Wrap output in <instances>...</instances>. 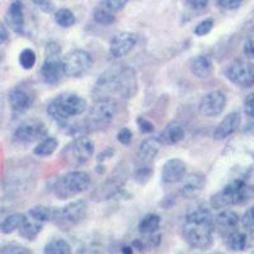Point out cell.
Returning <instances> with one entry per match:
<instances>
[{
    "label": "cell",
    "mask_w": 254,
    "mask_h": 254,
    "mask_svg": "<svg viewBox=\"0 0 254 254\" xmlns=\"http://www.w3.org/2000/svg\"><path fill=\"white\" fill-rule=\"evenodd\" d=\"M55 22L63 28H69L75 24L76 18L70 9L61 8L55 13Z\"/></svg>",
    "instance_id": "obj_31"
},
{
    "label": "cell",
    "mask_w": 254,
    "mask_h": 254,
    "mask_svg": "<svg viewBox=\"0 0 254 254\" xmlns=\"http://www.w3.org/2000/svg\"><path fill=\"white\" fill-rule=\"evenodd\" d=\"M137 92L135 70L128 66H115L99 76L93 89L97 101L130 99Z\"/></svg>",
    "instance_id": "obj_1"
},
{
    "label": "cell",
    "mask_w": 254,
    "mask_h": 254,
    "mask_svg": "<svg viewBox=\"0 0 254 254\" xmlns=\"http://www.w3.org/2000/svg\"><path fill=\"white\" fill-rule=\"evenodd\" d=\"M113 155H115V150H113L112 147H108V149H106V150H104V151H102V153L99 154L98 158H97V159H98L99 163H102V162H104L106 159L112 158Z\"/></svg>",
    "instance_id": "obj_48"
},
{
    "label": "cell",
    "mask_w": 254,
    "mask_h": 254,
    "mask_svg": "<svg viewBox=\"0 0 254 254\" xmlns=\"http://www.w3.org/2000/svg\"><path fill=\"white\" fill-rule=\"evenodd\" d=\"M116 115L115 101H98L88 112L85 128L88 131L103 130L111 125Z\"/></svg>",
    "instance_id": "obj_7"
},
{
    "label": "cell",
    "mask_w": 254,
    "mask_h": 254,
    "mask_svg": "<svg viewBox=\"0 0 254 254\" xmlns=\"http://www.w3.org/2000/svg\"><path fill=\"white\" fill-rule=\"evenodd\" d=\"M214 70V65H212V60L205 55H199L192 60L190 63V71L196 78L206 79L212 74Z\"/></svg>",
    "instance_id": "obj_23"
},
{
    "label": "cell",
    "mask_w": 254,
    "mask_h": 254,
    "mask_svg": "<svg viewBox=\"0 0 254 254\" xmlns=\"http://www.w3.org/2000/svg\"><path fill=\"white\" fill-rule=\"evenodd\" d=\"M244 55L248 59H254V40H248L243 49Z\"/></svg>",
    "instance_id": "obj_45"
},
{
    "label": "cell",
    "mask_w": 254,
    "mask_h": 254,
    "mask_svg": "<svg viewBox=\"0 0 254 254\" xmlns=\"http://www.w3.org/2000/svg\"><path fill=\"white\" fill-rule=\"evenodd\" d=\"M87 202L83 199H78V201L67 203L64 207L52 210L51 221L61 230H70L83 221L87 215Z\"/></svg>",
    "instance_id": "obj_6"
},
{
    "label": "cell",
    "mask_w": 254,
    "mask_h": 254,
    "mask_svg": "<svg viewBox=\"0 0 254 254\" xmlns=\"http://www.w3.org/2000/svg\"><path fill=\"white\" fill-rule=\"evenodd\" d=\"M136 122H137V125H139V128L142 133H151L154 132V130H155L153 122L144 119V117H139V119L136 120Z\"/></svg>",
    "instance_id": "obj_40"
},
{
    "label": "cell",
    "mask_w": 254,
    "mask_h": 254,
    "mask_svg": "<svg viewBox=\"0 0 254 254\" xmlns=\"http://www.w3.org/2000/svg\"><path fill=\"white\" fill-rule=\"evenodd\" d=\"M137 44V35L133 32H121L112 38L110 45L111 55L115 59H121L130 54Z\"/></svg>",
    "instance_id": "obj_14"
},
{
    "label": "cell",
    "mask_w": 254,
    "mask_h": 254,
    "mask_svg": "<svg viewBox=\"0 0 254 254\" xmlns=\"http://www.w3.org/2000/svg\"><path fill=\"white\" fill-rule=\"evenodd\" d=\"M185 136L186 131L182 125L178 124V122H171V124L165 126V128L159 136V139L163 142V145H173L182 141L185 139Z\"/></svg>",
    "instance_id": "obj_22"
},
{
    "label": "cell",
    "mask_w": 254,
    "mask_h": 254,
    "mask_svg": "<svg viewBox=\"0 0 254 254\" xmlns=\"http://www.w3.org/2000/svg\"><path fill=\"white\" fill-rule=\"evenodd\" d=\"M33 98L32 95L23 88H15L9 94V103L14 112L22 113L31 107Z\"/></svg>",
    "instance_id": "obj_21"
},
{
    "label": "cell",
    "mask_w": 254,
    "mask_h": 254,
    "mask_svg": "<svg viewBox=\"0 0 254 254\" xmlns=\"http://www.w3.org/2000/svg\"><path fill=\"white\" fill-rule=\"evenodd\" d=\"M6 26L12 29L15 33L23 35L24 32V14H23V5L20 1H13L9 5L5 14Z\"/></svg>",
    "instance_id": "obj_17"
},
{
    "label": "cell",
    "mask_w": 254,
    "mask_h": 254,
    "mask_svg": "<svg viewBox=\"0 0 254 254\" xmlns=\"http://www.w3.org/2000/svg\"><path fill=\"white\" fill-rule=\"evenodd\" d=\"M8 40V31L3 23H0V45L4 44Z\"/></svg>",
    "instance_id": "obj_49"
},
{
    "label": "cell",
    "mask_w": 254,
    "mask_h": 254,
    "mask_svg": "<svg viewBox=\"0 0 254 254\" xmlns=\"http://www.w3.org/2000/svg\"><path fill=\"white\" fill-rule=\"evenodd\" d=\"M31 217H33V219L38 220V221H42L45 224V222L50 221L51 220V215H52V210L49 207H45V206H33L32 208H29L28 214Z\"/></svg>",
    "instance_id": "obj_33"
},
{
    "label": "cell",
    "mask_w": 254,
    "mask_h": 254,
    "mask_svg": "<svg viewBox=\"0 0 254 254\" xmlns=\"http://www.w3.org/2000/svg\"><path fill=\"white\" fill-rule=\"evenodd\" d=\"M186 173H187V165L183 160L178 158L169 159L163 165L162 179L163 182L168 185H174V183L182 182Z\"/></svg>",
    "instance_id": "obj_15"
},
{
    "label": "cell",
    "mask_w": 254,
    "mask_h": 254,
    "mask_svg": "<svg viewBox=\"0 0 254 254\" xmlns=\"http://www.w3.org/2000/svg\"><path fill=\"white\" fill-rule=\"evenodd\" d=\"M132 247L136 249H139V251H144L146 249V246H145V242L141 239H136L132 242Z\"/></svg>",
    "instance_id": "obj_50"
},
{
    "label": "cell",
    "mask_w": 254,
    "mask_h": 254,
    "mask_svg": "<svg viewBox=\"0 0 254 254\" xmlns=\"http://www.w3.org/2000/svg\"><path fill=\"white\" fill-rule=\"evenodd\" d=\"M41 75L45 83L56 84L60 81L61 76L64 75L63 60L59 55H49L46 56L44 61V65L41 67Z\"/></svg>",
    "instance_id": "obj_16"
},
{
    "label": "cell",
    "mask_w": 254,
    "mask_h": 254,
    "mask_svg": "<svg viewBox=\"0 0 254 254\" xmlns=\"http://www.w3.org/2000/svg\"><path fill=\"white\" fill-rule=\"evenodd\" d=\"M187 3L190 4V8L193 9H203L207 6L208 0H187Z\"/></svg>",
    "instance_id": "obj_47"
},
{
    "label": "cell",
    "mask_w": 254,
    "mask_h": 254,
    "mask_svg": "<svg viewBox=\"0 0 254 254\" xmlns=\"http://www.w3.org/2000/svg\"><path fill=\"white\" fill-rule=\"evenodd\" d=\"M214 28V20L212 19H205L202 22H199L198 24L194 28V33L199 37H203V36L208 35Z\"/></svg>",
    "instance_id": "obj_38"
},
{
    "label": "cell",
    "mask_w": 254,
    "mask_h": 254,
    "mask_svg": "<svg viewBox=\"0 0 254 254\" xmlns=\"http://www.w3.org/2000/svg\"><path fill=\"white\" fill-rule=\"evenodd\" d=\"M58 146L59 141L55 137H49V136H46V137L41 140L37 144V146L33 149V154H35L36 156H40V158H46V156H50L55 153Z\"/></svg>",
    "instance_id": "obj_28"
},
{
    "label": "cell",
    "mask_w": 254,
    "mask_h": 254,
    "mask_svg": "<svg viewBox=\"0 0 254 254\" xmlns=\"http://www.w3.org/2000/svg\"><path fill=\"white\" fill-rule=\"evenodd\" d=\"M253 83H254V74H253Z\"/></svg>",
    "instance_id": "obj_53"
},
{
    "label": "cell",
    "mask_w": 254,
    "mask_h": 254,
    "mask_svg": "<svg viewBox=\"0 0 254 254\" xmlns=\"http://www.w3.org/2000/svg\"><path fill=\"white\" fill-rule=\"evenodd\" d=\"M240 113L239 112H231L226 117H224L221 122L217 125L216 130L214 132V139L220 141V140L228 139L240 126Z\"/></svg>",
    "instance_id": "obj_18"
},
{
    "label": "cell",
    "mask_w": 254,
    "mask_h": 254,
    "mask_svg": "<svg viewBox=\"0 0 254 254\" xmlns=\"http://www.w3.org/2000/svg\"><path fill=\"white\" fill-rule=\"evenodd\" d=\"M89 185L90 176L87 172L72 171L56 181L54 192L60 199H66L87 190Z\"/></svg>",
    "instance_id": "obj_5"
},
{
    "label": "cell",
    "mask_w": 254,
    "mask_h": 254,
    "mask_svg": "<svg viewBox=\"0 0 254 254\" xmlns=\"http://www.w3.org/2000/svg\"><path fill=\"white\" fill-rule=\"evenodd\" d=\"M126 177L127 173L125 168H122L121 165L116 168L113 173L93 192V199H95V201H104V199L112 198L113 196L119 193L122 186L125 185Z\"/></svg>",
    "instance_id": "obj_10"
},
{
    "label": "cell",
    "mask_w": 254,
    "mask_h": 254,
    "mask_svg": "<svg viewBox=\"0 0 254 254\" xmlns=\"http://www.w3.org/2000/svg\"><path fill=\"white\" fill-rule=\"evenodd\" d=\"M132 247H127V246H125V247H122V253H128V254H131L132 253Z\"/></svg>",
    "instance_id": "obj_52"
},
{
    "label": "cell",
    "mask_w": 254,
    "mask_h": 254,
    "mask_svg": "<svg viewBox=\"0 0 254 254\" xmlns=\"http://www.w3.org/2000/svg\"><path fill=\"white\" fill-rule=\"evenodd\" d=\"M47 136V128L45 124L37 120H29L17 127L14 132V139L18 142L29 144V142L41 141Z\"/></svg>",
    "instance_id": "obj_11"
},
{
    "label": "cell",
    "mask_w": 254,
    "mask_h": 254,
    "mask_svg": "<svg viewBox=\"0 0 254 254\" xmlns=\"http://www.w3.org/2000/svg\"><path fill=\"white\" fill-rule=\"evenodd\" d=\"M160 222H162V219H160L159 215L156 214L146 215V216L140 221L139 231L141 233V234H145V235L154 234V233L159 229V226H160Z\"/></svg>",
    "instance_id": "obj_29"
},
{
    "label": "cell",
    "mask_w": 254,
    "mask_h": 254,
    "mask_svg": "<svg viewBox=\"0 0 254 254\" xmlns=\"http://www.w3.org/2000/svg\"><path fill=\"white\" fill-rule=\"evenodd\" d=\"M117 140L121 142L122 145H128L131 141H132V131L130 128H121L117 133Z\"/></svg>",
    "instance_id": "obj_41"
},
{
    "label": "cell",
    "mask_w": 254,
    "mask_h": 254,
    "mask_svg": "<svg viewBox=\"0 0 254 254\" xmlns=\"http://www.w3.org/2000/svg\"><path fill=\"white\" fill-rule=\"evenodd\" d=\"M214 216L210 207L198 206L186 216L183 237L192 248L206 251L214 243Z\"/></svg>",
    "instance_id": "obj_2"
},
{
    "label": "cell",
    "mask_w": 254,
    "mask_h": 254,
    "mask_svg": "<svg viewBox=\"0 0 254 254\" xmlns=\"http://www.w3.org/2000/svg\"><path fill=\"white\" fill-rule=\"evenodd\" d=\"M61 49L56 42H50L46 46V56L49 55H60Z\"/></svg>",
    "instance_id": "obj_46"
},
{
    "label": "cell",
    "mask_w": 254,
    "mask_h": 254,
    "mask_svg": "<svg viewBox=\"0 0 254 254\" xmlns=\"http://www.w3.org/2000/svg\"><path fill=\"white\" fill-rule=\"evenodd\" d=\"M226 107V95L220 90H212L202 97L198 110L205 117H216L221 115Z\"/></svg>",
    "instance_id": "obj_12"
},
{
    "label": "cell",
    "mask_w": 254,
    "mask_h": 254,
    "mask_svg": "<svg viewBox=\"0 0 254 254\" xmlns=\"http://www.w3.org/2000/svg\"><path fill=\"white\" fill-rule=\"evenodd\" d=\"M0 253H13V254L23 253V254H26V253H31V251H28V249L24 248V247L19 246V244H8V246L3 247V248L0 249Z\"/></svg>",
    "instance_id": "obj_39"
},
{
    "label": "cell",
    "mask_w": 254,
    "mask_h": 254,
    "mask_svg": "<svg viewBox=\"0 0 254 254\" xmlns=\"http://www.w3.org/2000/svg\"><path fill=\"white\" fill-rule=\"evenodd\" d=\"M254 65L248 60H235L225 70V76L234 84L244 85L253 81Z\"/></svg>",
    "instance_id": "obj_13"
},
{
    "label": "cell",
    "mask_w": 254,
    "mask_h": 254,
    "mask_svg": "<svg viewBox=\"0 0 254 254\" xmlns=\"http://www.w3.org/2000/svg\"><path fill=\"white\" fill-rule=\"evenodd\" d=\"M154 169L151 167V164H142L141 167L137 168L133 174V178H135V182L139 183V185H145L150 181V178L153 177Z\"/></svg>",
    "instance_id": "obj_35"
},
{
    "label": "cell",
    "mask_w": 254,
    "mask_h": 254,
    "mask_svg": "<svg viewBox=\"0 0 254 254\" xmlns=\"http://www.w3.org/2000/svg\"><path fill=\"white\" fill-rule=\"evenodd\" d=\"M23 220L24 215L19 214V212L8 215L6 217H4L3 221L0 222V231H1L3 234H12L15 230H19Z\"/></svg>",
    "instance_id": "obj_27"
},
{
    "label": "cell",
    "mask_w": 254,
    "mask_h": 254,
    "mask_svg": "<svg viewBox=\"0 0 254 254\" xmlns=\"http://www.w3.org/2000/svg\"><path fill=\"white\" fill-rule=\"evenodd\" d=\"M242 225L249 234H254V206L248 208L242 217Z\"/></svg>",
    "instance_id": "obj_36"
},
{
    "label": "cell",
    "mask_w": 254,
    "mask_h": 254,
    "mask_svg": "<svg viewBox=\"0 0 254 254\" xmlns=\"http://www.w3.org/2000/svg\"><path fill=\"white\" fill-rule=\"evenodd\" d=\"M162 146L163 142L159 137H147L140 145L137 158L142 164H151Z\"/></svg>",
    "instance_id": "obj_20"
},
{
    "label": "cell",
    "mask_w": 254,
    "mask_h": 254,
    "mask_svg": "<svg viewBox=\"0 0 254 254\" xmlns=\"http://www.w3.org/2000/svg\"><path fill=\"white\" fill-rule=\"evenodd\" d=\"M36 61H37V56L32 49H24L19 54V65L24 70H31L36 65Z\"/></svg>",
    "instance_id": "obj_34"
},
{
    "label": "cell",
    "mask_w": 254,
    "mask_h": 254,
    "mask_svg": "<svg viewBox=\"0 0 254 254\" xmlns=\"http://www.w3.org/2000/svg\"><path fill=\"white\" fill-rule=\"evenodd\" d=\"M243 0H216V4L222 9L226 10H234L239 8Z\"/></svg>",
    "instance_id": "obj_42"
},
{
    "label": "cell",
    "mask_w": 254,
    "mask_h": 254,
    "mask_svg": "<svg viewBox=\"0 0 254 254\" xmlns=\"http://www.w3.org/2000/svg\"><path fill=\"white\" fill-rule=\"evenodd\" d=\"M44 253L46 254H69L71 253V247L64 239H52L45 246Z\"/></svg>",
    "instance_id": "obj_30"
},
{
    "label": "cell",
    "mask_w": 254,
    "mask_h": 254,
    "mask_svg": "<svg viewBox=\"0 0 254 254\" xmlns=\"http://www.w3.org/2000/svg\"><path fill=\"white\" fill-rule=\"evenodd\" d=\"M248 246V237L243 231H233L226 238V247L229 251L243 252Z\"/></svg>",
    "instance_id": "obj_26"
},
{
    "label": "cell",
    "mask_w": 254,
    "mask_h": 254,
    "mask_svg": "<svg viewBox=\"0 0 254 254\" xmlns=\"http://www.w3.org/2000/svg\"><path fill=\"white\" fill-rule=\"evenodd\" d=\"M127 3H128V0H103L101 5H103L107 10L115 14V13L122 10Z\"/></svg>",
    "instance_id": "obj_37"
},
{
    "label": "cell",
    "mask_w": 254,
    "mask_h": 254,
    "mask_svg": "<svg viewBox=\"0 0 254 254\" xmlns=\"http://www.w3.org/2000/svg\"><path fill=\"white\" fill-rule=\"evenodd\" d=\"M87 101L74 93H65L56 97L47 106V115L56 124L65 126L70 117L83 115L87 111Z\"/></svg>",
    "instance_id": "obj_3"
},
{
    "label": "cell",
    "mask_w": 254,
    "mask_h": 254,
    "mask_svg": "<svg viewBox=\"0 0 254 254\" xmlns=\"http://www.w3.org/2000/svg\"><path fill=\"white\" fill-rule=\"evenodd\" d=\"M93 18H94L97 23L103 24V26H110V24L115 23L116 20L115 14L107 10L103 5H99L98 8H95L94 13H93Z\"/></svg>",
    "instance_id": "obj_32"
},
{
    "label": "cell",
    "mask_w": 254,
    "mask_h": 254,
    "mask_svg": "<svg viewBox=\"0 0 254 254\" xmlns=\"http://www.w3.org/2000/svg\"><path fill=\"white\" fill-rule=\"evenodd\" d=\"M61 60H63L64 75L70 78H79L84 75L93 65L92 58L84 50H72Z\"/></svg>",
    "instance_id": "obj_9"
},
{
    "label": "cell",
    "mask_w": 254,
    "mask_h": 254,
    "mask_svg": "<svg viewBox=\"0 0 254 254\" xmlns=\"http://www.w3.org/2000/svg\"><path fill=\"white\" fill-rule=\"evenodd\" d=\"M42 228H44V222L38 221V220L27 215V216H24L23 222L19 228V234L20 237H23L27 240H35L42 231Z\"/></svg>",
    "instance_id": "obj_24"
},
{
    "label": "cell",
    "mask_w": 254,
    "mask_h": 254,
    "mask_svg": "<svg viewBox=\"0 0 254 254\" xmlns=\"http://www.w3.org/2000/svg\"><path fill=\"white\" fill-rule=\"evenodd\" d=\"M248 27L251 29H254V9L251 14V18H249V20H248Z\"/></svg>",
    "instance_id": "obj_51"
},
{
    "label": "cell",
    "mask_w": 254,
    "mask_h": 254,
    "mask_svg": "<svg viewBox=\"0 0 254 254\" xmlns=\"http://www.w3.org/2000/svg\"><path fill=\"white\" fill-rule=\"evenodd\" d=\"M185 178V185H183L182 190H181V193L186 198H194L205 188V174L201 173V172H193V173L188 174Z\"/></svg>",
    "instance_id": "obj_19"
},
{
    "label": "cell",
    "mask_w": 254,
    "mask_h": 254,
    "mask_svg": "<svg viewBox=\"0 0 254 254\" xmlns=\"http://www.w3.org/2000/svg\"><path fill=\"white\" fill-rule=\"evenodd\" d=\"M32 3L37 5L44 13L54 12V3H52V0H32Z\"/></svg>",
    "instance_id": "obj_43"
},
{
    "label": "cell",
    "mask_w": 254,
    "mask_h": 254,
    "mask_svg": "<svg viewBox=\"0 0 254 254\" xmlns=\"http://www.w3.org/2000/svg\"><path fill=\"white\" fill-rule=\"evenodd\" d=\"M94 154V144L88 137H78L72 140L63 150V158L72 167L83 165L90 160Z\"/></svg>",
    "instance_id": "obj_8"
},
{
    "label": "cell",
    "mask_w": 254,
    "mask_h": 254,
    "mask_svg": "<svg viewBox=\"0 0 254 254\" xmlns=\"http://www.w3.org/2000/svg\"><path fill=\"white\" fill-rule=\"evenodd\" d=\"M253 193V188L247 186L244 181L235 179L212 196L211 206L214 208H222L230 205H242L251 199Z\"/></svg>",
    "instance_id": "obj_4"
},
{
    "label": "cell",
    "mask_w": 254,
    "mask_h": 254,
    "mask_svg": "<svg viewBox=\"0 0 254 254\" xmlns=\"http://www.w3.org/2000/svg\"><path fill=\"white\" fill-rule=\"evenodd\" d=\"M244 112L247 116L254 119V93L247 95L246 101H244Z\"/></svg>",
    "instance_id": "obj_44"
},
{
    "label": "cell",
    "mask_w": 254,
    "mask_h": 254,
    "mask_svg": "<svg viewBox=\"0 0 254 254\" xmlns=\"http://www.w3.org/2000/svg\"><path fill=\"white\" fill-rule=\"evenodd\" d=\"M239 216L237 212L230 210L221 211L220 214H217L214 219V224L219 228L224 229V230H230V229L235 228L239 222Z\"/></svg>",
    "instance_id": "obj_25"
}]
</instances>
